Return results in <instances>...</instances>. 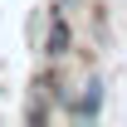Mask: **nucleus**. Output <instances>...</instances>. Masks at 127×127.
<instances>
[{
    "label": "nucleus",
    "mask_w": 127,
    "mask_h": 127,
    "mask_svg": "<svg viewBox=\"0 0 127 127\" xmlns=\"http://www.w3.org/2000/svg\"><path fill=\"white\" fill-rule=\"evenodd\" d=\"M44 49L59 59V54H68V25H64L59 10H49V34H44Z\"/></svg>",
    "instance_id": "nucleus-1"
},
{
    "label": "nucleus",
    "mask_w": 127,
    "mask_h": 127,
    "mask_svg": "<svg viewBox=\"0 0 127 127\" xmlns=\"http://www.w3.org/2000/svg\"><path fill=\"white\" fill-rule=\"evenodd\" d=\"M98 108H103V83H98V78H88L83 98L73 103V117H98Z\"/></svg>",
    "instance_id": "nucleus-2"
},
{
    "label": "nucleus",
    "mask_w": 127,
    "mask_h": 127,
    "mask_svg": "<svg viewBox=\"0 0 127 127\" xmlns=\"http://www.w3.org/2000/svg\"><path fill=\"white\" fill-rule=\"evenodd\" d=\"M59 5H83V0H59Z\"/></svg>",
    "instance_id": "nucleus-3"
}]
</instances>
